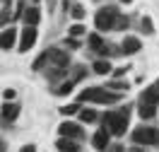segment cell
<instances>
[{"label":"cell","mask_w":159,"mask_h":152,"mask_svg":"<svg viewBox=\"0 0 159 152\" xmlns=\"http://www.w3.org/2000/svg\"><path fill=\"white\" fill-rule=\"evenodd\" d=\"M157 104H159V80L152 82L147 90H142V94H140V99H138V113L145 121H149L157 113Z\"/></svg>","instance_id":"6da1fadb"},{"label":"cell","mask_w":159,"mask_h":152,"mask_svg":"<svg viewBox=\"0 0 159 152\" xmlns=\"http://www.w3.org/2000/svg\"><path fill=\"white\" fill-rule=\"evenodd\" d=\"M128 121H130V113L123 111V109H118V111H106L101 116L104 128H106L111 135H116V138H120V135L128 133Z\"/></svg>","instance_id":"7a4b0ae2"},{"label":"cell","mask_w":159,"mask_h":152,"mask_svg":"<svg viewBox=\"0 0 159 152\" xmlns=\"http://www.w3.org/2000/svg\"><path fill=\"white\" fill-rule=\"evenodd\" d=\"M80 101H94V104H116L120 101V92H113L109 87H87L80 92Z\"/></svg>","instance_id":"3957f363"},{"label":"cell","mask_w":159,"mask_h":152,"mask_svg":"<svg viewBox=\"0 0 159 152\" xmlns=\"http://www.w3.org/2000/svg\"><path fill=\"white\" fill-rule=\"evenodd\" d=\"M118 17H120L118 7L106 5V7H99V10H97V15H94V24H97V29H99V31H111V29H116Z\"/></svg>","instance_id":"277c9868"},{"label":"cell","mask_w":159,"mask_h":152,"mask_svg":"<svg viewBox=\"0 0 159 152\" xmlns=\"http://www.w3.org/2000/svg\"><path fill=\"white\" fill-rule=\"evenodd\" d=\"M133 142L135 145H142V147H147V145H154L159 147V128H149V126H138L135 131H133Z\"/></svg>","instance_id":"5b68a950"},{"label":"cell","mask_w":159,"mask_h":152,"mask_svg":"<svg viewBox=\"0 0 159 152\" xmlns=\"http://www.w3.org/2000/svg\"><path fill=\"white\" fill-rule=\"evenodd\" d=\"M58 133H60V138H72V140H82V138H84L82 126H80V123H72V121H63L58 126Z\"/></svg>","instance_id":"8992f818"},{"label":"cell","mask_w":159,"mask_h":152,"mask_svg":"<svg viewBox=\"0 0 159 152\" xmlns=\"http://www.w3.org/2000/svg\"><path fill=\"white\" fill-rule=\"evenodd\" d=\"M34 44H36V27H24L22 36H20V44H17V51L27 53V51L34 48Z\"/></svg>","instance_id":"52a82bcc"},{"label":"cell","mask_w":159,"mask_h":152,"mask_svg":"<svg viewBox=\"0 0 159 152\" xmlns=\"http://www.w3.org/2000/svg\"><path fill=\"white\" fill-rule=\"evenodd\" d=\"M109 138H111V133L106 131V128H101V131H97L94 135H92V145H94V147H97L99 152H106V150L111 147Z\"/></svg>","instance_id":"ba28073f"},{"label":"cell","mask_w":159,"mask_h":152,"mask_svg":"<svg viewBox=\"0 0 159 152\" xmlns=\"http://www.w3.org/2000/svg\"><path fill=\"white\" fill-rule=\"evenodd\" d=\"M48 65H56V68H68V65H70V56H68V51L51 48V63H48Z\"/></svg>","instance_id":"9c48e42d"},{"label":"cell","mask_w":159,"mask_h":152,"mask_svg":"<svg viewBox=\"0 0 159 152\" xmlns=\"http://www.w3.org/2000/svg\"><path fill=\"white\" fill-rule=\"evenodd\" d=\"M120 48H123L125 56H133V53H138V51L142 48V41H140L138 36H125L123 44H120Z\"/></svg>","instance_id":"30bf717a"},{"label":"cell","mask_w":159,"mask_h":152,"mask_svg":"<svg viewBox=\"0 0 159 152\" xmlns=\"http://www.w3.org/2000/svg\"><path fill=\"white\" fill-rule=\"evenodd\" d=\"M17 116H20V104H15V101L10 104V101H7V104L2 106V123H5V126H10Z\"/></svg>","instance_id":"8fae6325"},{"label":"cell","mask_w":159,"mask_h":152,"mask_svg":"<svg viewBox=\"0 0 159 152\" xmlns=\"http://www.w3.org/2000/svg\"><path fill=\"white\" fill-rule=\"evenodd\" d=\"M15 44H17V29L15 27H5L2 29V51H12Z\"/></svg>","instance_id":"7c38bea8"},{"label":"cell","mask_w":159,"mask_h":152,"mask_svg":"<svg viewBox=\"0 0 159 152\" xmlns=\"http://www.w3.org/2000/svg\"><path fill=\"white\" fill-rule=\"evenodd\" d=\"M56 147H58L60 152H80L77 140H72V138H60V140L56 142Z\"/></svg>","instance_id":"4fadbf2b"},{"label":"cell","mask_w":159,"mask_h":152,"mask_svg":"<svg viewBox=\"0 0 159 152\" xmlns=\"http://www.w3.org/2000/svg\"><path fill=\"white\" fill-rule=\"evenodd\" d=\"M39 20H41L39 7H27V12H24V24H27V27H36Z\"/></svg>","instance_id":"5bb4252c"},{"label":"cell","mask_w":159,"mask_h":152,"mask_svg":"<svg viewBox=\"0 0 159 152\" xmlns=\"http://www.w3.org/2000/svg\"><path fill=\"white\" fill-rule=\"evenodd\" d=\"M75 85H77V82L72 80V77H68V80H63V82H60V85H58V87H56L53 92H56L58 97H65V94H70V92L75 90Z\"/></svg>","instance_id":"9a60e30c"},{"label":"cell","mask_w":159,"mask_h":152,"mask_svg":"<svg viewBox=\"0 0 159 152\" xmlns=\"http://www.w3.org/2000/svg\"><path fill=\"white\" fill-rule=\"evenodd\" d=\"M92 70L97 72V75H109V72H111V63L106 61V58H99V61H94Z\"/></svg>","instance_id":"2e32d148"},{"label":"cell","mask_w":159,"mask_h":152,"mask_svg":"<svg viewBox=\"0 0 159 152\" xmlns=\"http://www.w3.org/2000/svg\"><path fill=\"white\" fill-rule=\"evenodd\" d=\"M87 72H89V70H87L82 63H77V65H72V68H70V77H72L75 82H80V80H84V77H87Z\"/></svg>","instance_id":"e0dca14e"},{"label":"cell","mask_w":159,"mask_h":152,"mask_svg":"<svg viewBox=\"0 0 159 152\" xmlns=\"http://www.w3.org/2000/svg\"><path fill=\"white\" fill-rule=\"evenodd\" d=\"M46 63H51V48H48V51H43L39 58L31 63V70H43V65H46Z\"/></svg>","instance_id":"ac0fdd59"},{"label":"cell","mask_w":159,"mask_h":152,"mask_svg":"<svg viewBox=\"0 0 159 152\" xmlns=\"http://www.w3.org/2000/svg\"><path fill=\"white\" fill-rule=\"evenodd\" d=\"M87 44H89V51H97V53H99V51L104 48V46H106V44H104V39H101L99 34H89Z\"/></svg>","instance_id":"d6986e66"},{"label":"cell","mask_w":159,"mask_h":152,"mask_svg":"<svg viewBox=\"0 0 159 152\" xmlns=\"http://www.w3.org/2000/svg\"><path fill=\"white\" fill-rule=\"evenodd\" d=\"M97 118H99V113L94 109H80V121L82 123H94Z\"/></svg>","instance_id":"ffe728a7"},{"label":"cell","mask_w":159,"mask_h":152,"mask_svg":"<svg viewBox=\"0 0 159 152\" xmlns=\"http://www.w3.org/2000/svg\"><path fill=\"white\" fill-rule=\"evenodd\" d=\"M106 87H109V90H113V92H125V90H130L128 82H120V80H111Z\"/></svg>","instance_id":"44dd1931"},{"label":"cell","mask_w":159,"mask_h":152,"mask_svg":"<svg viewBox=\"0 0 159 152\" xmlns=\"http://www.w3.org/2000/svg\"><path fill=\"white\" fill-rule=\"evenodd\" d=\"M24 12H27V2H24V0H17V7H15L12 20H24Z\"/></svg>","instance_id":"7402d4cb"},{"label":"cell","mask_w":159,"mask_h":152,"mask_svg":"<svg viewBox=\"0 0 159 152\" xmlns=\"http://www.w3.org/2000/svg\"><path fill=\"white\" fill-rule=\"evenodd\" d=\"M140 29H142V34H154L152 20H149V17H142V20H140Z\"/></svg>","instance_id":"603a6c76"},{"label":"cell","mask_w":159,"mask_h":152,"mask_svg":"<svg viewBox=\"0 0 159 152\" xmlns=\"http://www.w3.org/2000/svg\"><path fill=\"white\" fill-rule=\"evenodd\" d=\"M70 15H72L75 20H84V15H87V10H84L82 5H72V7H70Z\"/></svg>","instance_id":"cb8c5ba5"},{"label":"cell","mask_w":159,"mask_h":152,"mask_svg":"<svg viewBox=\"0 0 159 152\" xmlns=\"http://www.w3.org/2000/svg\"><path fill=\"white\" fill-rule=\"evenodd\" d=\"M60 113H63V116H72V113H80V106H77V104H68V106H60Z\"/></svg>","instance_id":"d4e9b609"},{"label":"cell","mask_w":159,"mask_h":152,"mask_svg":"<svg viewBox=\"0 0 159 152\" xmlns=\"http://www.w3.org/2000/svg\"><path fill=\"white\" fill-rule=\"evenodd\" d=\"M63 46L70 48V51H75V48H80V41H77V36H70V34H68V39L63 41Z\"/></svg>","instance_id":"484cf974"},{"label":"cell","mask_w":159,"mask_h":152,"mask_svg":"<svg viewBox=\"0 0 159 152\" xmlns=\"http://www.w3.org/2000/svg\"><path fill=\"white\" fill-rule=\"evenodd\" d=\"M128 24H130V17L120 15V17H118V22H116V29H128Z\"/></svg>","instance_id":"4316f807"},{"label":"cell","mask_w":159,"mask_h":152,"mask_svg":"<svg viewBox=\"0 0 159 152\" xmlns=\"http://www.w3.org/2000/svg\"><path fill=\"white\" fill-rule=\"evenodd\" d=\"M82 34H84V27H82V24H72V27H70V36H82Z\"/></svg>","instance_id":"83f0119b"},{"label":"cell","mask_w":159,"mask_h":152,"mask_svg":"<svg viewBox=\"0 0 159 152\" xmlns=\"http://www.w3.org/2000/svg\"><path fill=\"white\" fill-rule=\"evenodd\" d=\"M109 152H125V147H123V145H118V142H116V145H111V147H109Z\"/></svg>","instance_id":"f1b7e54d"},{"label":"cell","mask_w":159,"mask_h":152,"mask_svg":"<svg viewBox=\"0 0 159 152\" xmlns=\"http://www.w3.org/2000/svg\"><path fill=\"white\" fill-rule=\"evenodd\" d=\"M125 70H128V68H116V70H113V77H123Z\"/></svg>","instance_id":"f546056e"},{"label":"cell","mask_w":159,"mask_h":152,"mask_svg":"<svg viewBox=\"0 0 159 152\" xmlns=\"http://www.w3.org/2000/svg\"><path fill=\"white\" fill-rule=\"evenodd\" d=\"M20 152H36V145H31V142H29V145H24Z\"/></svg>","instance_id":"4dcf8cb0"},{"label":"cell","mask_w":159,"mask_h":152,"mask_svg":"<svg viewBox=\"0 0 159 152\" xmlns=\"http://www.w3.org/2000/svg\"><path fill=\"white\" fill-rule=\"evenodd\" d=\"M2 94H5V99H7V101H10V99H15V90H5Z\"/></svg>","instance_id":"1f68e13d"},{"label":"cell","mask_w":159,"mask_h":152,"mask_svg":"<svg viewBox=\"0 0 159 152\" xmlns=\"http://www.w3.org/2000/svg\"><path fill=\"white\" fill-rule=\"evenodd\" d=\"M128 152H145V150H142V145H135V147H130Z\"/></svg>","instance_id":"d6a6232c"},{"label":"cell","mask_w":159,"mask_h":152,"mask_svg":"<svg viewBox=\"0 0 159 152\" xmlns=\"http://www.w3.org/2000/svg\"><path fill=\"white\" fill-rule=\"evenodd\" d=\"M46 2H48V10H53V7H56V0H46Z\"/></svg>","instance_id":"836d02e7"},{"label":"cell","mask_w":159,"mask_h":152,"mask_svg":"<svg viewBox=\"0 0 159 152\" xmlns=\"http://www.w3.org/2000/svg\"><path fill=\"white\" fill-rule=\"evenodd\" d=\"M120 2H128V5H130V2H133V0H120Z\"/></svg>","instance_id":"e575fe53"}]
</instances>
